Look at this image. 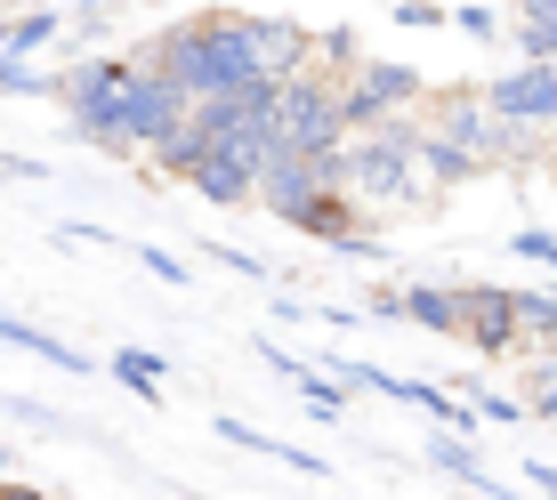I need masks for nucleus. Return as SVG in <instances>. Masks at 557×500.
Masks as SVG:
<instances>
[{"label": "nucleus", "mask_w": 557, "mask_h": 500, "mask_svg": "<svg viewBox=\"0 0 557 500\" xmlns=\"http://www.w3.org/2000/svg\"><path fill=\"white\" fill-rule=\"evenodd\" d=\"M129 82H138V57H89V65H73L65 73V122L82 129L89 146H113V113H122L129 98Z\"/></svg>", "instance_id": "obj_5"}, {"label": "nucleus", "mask_w": 557, "mask_h": 500, "mask_svg": "<svg viewBox=\"0 0 557 500\" xmlns=\"http://www.w3.org/2000/svg\"><path fill=\"white\" fill-rule=\"evenodd\" d=\"M138 266L153 283H186V259H170V250H153V242H138Z\"/></svg>", "instance_id": "obj_25"}, {"label": "nucleus", "mask_w": 557, "mask_h": 500, "mask_svg": "<svg viewBox=\"0 0 557 500\" xmlns=\"http://www.w3.org/2000/svg\"><path fill=\"white\" fill-rule=\"evenodd\" d=\"M9 476H16V452H9V445H0V485H9Z\"/></svg>", "instance_id": "obj_30"}, {"label": "nucleus", "mask_w": 557, "mask_h": 500, "mask_svg": "<svg viewBox=\"0 0 557 500\" xmlns=\"http://www.w3.org/2000/svg\"><path fill=\"white\" fill-rule=\"evenodd\" d=\"M0 57H9V16H0Z\"/></svg>", "instance_id": "obj_32"}, {"label": "nucleus", "mask_w": 557, "mask_h": 500, "mask_svg": "<svg viewBox=\"0 0 557 500\" xmlns=\"http://www.w3.org/2000/svg\"><path fill=\"white\" fill-rule=\"evenodd\" d=\"M396 25H453V9H436V0H396Z\"/></svg>", "instance_id": "obj_26"}, {"label": "nucleus", "mask_w": 557, "mask_h": 500, "mask_svg": "<svg viewBox=\"0 0 557 500\" xmlns=\"http://www.w3.org/2000/svg\"><path fill=\"white\" fill-rule=\"evenodd\" d=\"M460 339H469L476 355L525 348V339H517V291H502V283H460Z\"/></svg>", "instance_id": "obj_9"}, {"label": "nucleus", "mask_w": 557, "mask_h": 500, "mask_svg": "<svg viewBox=\"0 0 557 500\" xmlns=\"http://www.w3.org/2000/svg\"><path fill=\"white\" fill-rule=\"evenodd\" d=\"M323 195H348V186H339V153H292L283 146L275 162H267V178H259V202L275 210V218H299V210L323 202Z\"/></svg>", "instance_id": "obj_7"}, {"label": "nucleus", "mask_w": 557, "mask_h": 500, "mask_svg": "<svg viewBox=\"0 0 557 500\" xmlns=\"http://www.w3.org/2000/svg\"><path fill=\"white\" fill-rule=\"evenodd\" d=\"M542 146H549V170H557V129H549V138H542Z\"/></svg>", "instance_id": "obj_31"}, {"label": "nucleus", "mask_w": 557, "mask_h": 500, "mask_svg": "<svg viewBox=\"0 0 557 500\" xmlns=\"http://www.w3.org/2000/svg\"><path fill=\"white\" fill-rule=\"evenodd\" d=\"M420 178H429V186H460V178H476V162L460 146H445L436 129H420Z\"/></svg>", "instance_id": "obj_17"}, {"label": "nucleus", "mask_w": 557, "mask_h": 500, "mask_svg": "<svg viewBox=\"0 0 557 500\" xmlns=\"http://www.w3.org/2000/svg\"><path fill=\"white\" fill-rule=\"evenodd\" d=\"M113 379H122L138 403H162V379H170V363L153 355V348H113V363H106Z\"/></svg>", "instance_id": "obj_14"}, {"label": "nucleus", "mask_w": 557, "mask_h": 500, "mask_svg": "<svg viewBox=\"0 0 557 500\" xmlns=\"http://www.w3.org/2000/svg\"><path fill=\"white\" fill-rule=\"evenodd\" d=\"M210 259H219L226 275H243V283H267V259H251L243 242H210Z\"/></svg>", "instance_id": "obj_23"}, {"label": "nucleus", "mask_w": 557, "mask_h": 500, "mask_svg": "<svg viewBox=\"0 0 557 500\" xmlns=\"http://www.w3.org/2000/svg\"><path fill=\"white\" fill-rule=\"evenodd\" d=\"M315 65H339V82L363 65V49H356V33L348 25H332V33H315Z\"/></svg>", "instance_id": "obj_20"}, {"label": "nucleus", "mask_w": 557, "mask_h": 500, "mask_svg": "<svg viewBox=\"0 0 557 500\" xmlns=\"http://www.w3.org/2000/svg\"><path fill=\"white\" fill-rule=\"evenodd\" d=\"M195 122V98H186L170 73H153V65H138V82H129V98H122V113H113V153L122 146H146V153H162L178 129Z\"/></svg>", "instance_id": "obj_4"}, {"label": "nucleus", "mask_w": 557, "mask_h": 500, "mask_svg": "<svg viewBox=\"0 0 557 500\" xmlns=\"http://www.w3.org/2000/svg\"><path fill=\"white\" fill-rule=\"evenodd\" d=\"M259 355L267 363H275V372L283 379H292V388L307 396V412H315V420H348V388H339V379L332 372H323V363H299V355H283L275 348V339H259Z\"/></svg>", "instance_id": "obj_10"}, {"label": "nucleus", "mask_w": 557, "mask_h": 500, "mask_svg": "<svg viewBox=\"0 0 557 500\" xmlns=\"http://www.w3.org/2000/svg\"><path fill=\"white\" fill-rule=\"evenodd\" d=\"M469 412H476V420H502V428H517V420H533V412H525L517 396H493V388H476V396H469Z\"/></svg>", "instance_id": "obj_22"}, {"label": "nucleus", "mask_w": 557, "mask_h": 500, "mask_svg": "<svg viewBox=\"0 0 557 500\" xmlns=\"http://www.w3.org/2000/svg\"><path fill=\"white\" fill-rule=\"evenodd\" d=\"M41 89H65L57 73L25 65V57H0V98H41Z\"/></svg>", "instance_id": "obj_19"}, {"label": "nucleus", "mask_w": 557, "mask_h": 500, "mask_svg": "<svg viewBox=\"0 0 557 500\" xmlns=\"http://www.w3.org/2000/svg\"><path fill=\"white\" fill-rule=\"evenodd\" d=\"M0 348H25V355H41V363H57V372H73V379L98 372L82 348H65L57 332H41V323H25V315H9V307H0Z\"/></svg>", "instance_id": "obj_11"}, {"label": "nucleus", "mask_w": 557, "mask_h": 500, "mask_svg": "<svg viewBox=\"0 0 557 500\" xmlns=\"http://www.w3.org/2000/svg\"><path fill=\"white\" fill-rule=\"evenodd\" d=\"M420 129L429 122H388V129H356L339 146L348 202H412L420 195Z\"/></svg>", "instance_id": "obj_2"}, {"label": "nucleus", "mask_w": 557, "mask_h": 500, "mask_svg": "<svg viewBox=\"0 0 557 500\" xmlns=\"http://www.w3.org/2000/svg\"><path fill=\"white\" fill-rule=\"evenodd\" d=\"M405 323H420V332H445V339H460V291H436V283H412V291H405Z\"/></svg>", "instance_id": "obj_15"}, {"label": "nucleus", "mask_w": 557, "mask_h": 500, "mask_svg": "<svg viewBox=\"0 0 557 500\" xmlns=\"http://www.w3.org/2000/svg\"><path fill=\"white\" fill-rule=\"evenodd\" d=\"M219 445H243V452H267V460H283V468H292V476H315V485H323V476H332V468H323V460H315V452H307V445H283V436H259V428H251V420H219Z\"/></svg>", "instance_id": "obj_13"}, {"label": "nucleus", "mask_w": 557, "mask_h": 500, "mask_svg": "<svg viewBox=\"0 0 557 500\" xmlns=\"http://www.w3.org/2000/svg\"><path fill=\"white\" fill-rule=\"evenodd\" d=\"M453 25L469 33V41H502V16H493L485 0H469V9H453Z\"/></svg>", "instance_id": "obj_24"}, {"label": "nucleus", "mask_w": 557, "mask_h": 500, "mask_svg": "<svg viewBox=\"0 0 557 500\" xmlns=\"http://www.w3.org/2000/svg\"><path fill=\"white\" fill-rule=\"evenodd\" d=\"M517 339L542 348V363L557 355V291H517Z\"/></svg>", "instance_id": "obj_16"}, {"label": "nucleus", "mask_w": 557, "mask_h": 500, "mask_svg": "<svg viewBox=\"0 0 557 500\" xmlns=\"http://www.w3.org/2000/svg\"><path fill=\"white\" fill-rule=\"evenodd\" d=\"M0 500H49L41 485H0Z\"/></svg>", "instance_id": "obj_29"}, {"label": "nucleus", "mask_w": 557, "mask_h": 500, "mask_svg": "<svg viewBox=\"0 0 557 500\" xmlns=\"http://www.w3.org/2000/svg\"><path fill=\"white\" fill-rule=\"evenodd\" d=\"M275 138L292 153H339V146H348V113H339V82H332V73H299V82H283Z\"/></svg>", "instance_id": "obj_6"}, {"label": "nucleus", "mask_w": 557, "mask_h": 500, "mask_svg": "<svg viewBox=\"0 0 557 500\" xmlns=\"http://www.w3.org/2000/svg\"><path fill=\"white\" fill-rule=\"evenodd\" d=\"M9 178H41V162H25V153H0V186Z\"/></svg>", "instance_id": "obj_28"}, {"label": "nucleus", "mask_w": 557, "mask_h": 500, "mask_svg": "<svg viewBox=\"0 0 557 500\" xmlns=\"http://www.w3.org/2000/svg\"><path fill=\"white\" fill-rule=\"evenodd\" d=\"M429 98V82H420L412 65H396V57H363V65L339 82V113H348V138L356 129H388V122H412V105Z\"/></svg>", "instance_id": "obj_3"}, {"label": "nucleus", "mask_w": 557, "mask_h": 500, "mask_svg": "<svg viewBox=\"0 0 557 500\" xmlns=\"http://www.w3.org/2000/svg\"><path fill=\"white\" fill-rule=\"evenodd\" d=\"M509 250H517V259H533V266H549V275H557V235H542V226H517V235H509Z\"/></svg>", "instance_id": "obj_21"}, {"label": "nucleus", "mask_w": 557, "mask_h": 500, "mask_svg": "<svg viewBox=\"0 0 557 500\" xmlns=\"http://www.w3.org/2000/svg\"><path fill=\"white\" fill-rule=\"evenodd\" d=\"M485 105L502 122L533 129V138H549L557 129V65H509L502 82H485Z\"/></svg>", "instance_id": "obj_8"}, {"label": "nucleus", "mask_w": 557, "mask_h": 500, "mask_svg": "<svg viewBox=\"0 0 557 500\" xmlns=\"http://www.w3.org/2000/svg\"><path fill=\"white\" fill-rule=\"evenodd\" d=\"M525 485H542V500H557V460H525Z\"/></svg>", "instance_id": "obj_27"}, {"label": "nucleus", "mask_w": 557, "mask_h": 500, "mask_svg": "<svg viewBox=\"0 0 557 500\" xmlns=\"http://www.w3.org/2000/svg\"><path fill=\"white\" fill-rule=\"evenodd\" d=\"M57 33H65V16L57 9H33V16H9V57H41V49H57Z\"/></svg>", "instance_id": "obj_18"}, {"label": "nucleus", "mask_w": 557, "mask_h": 500, "mask_svg": "<svg viewBox=\"0 0 557 500\" xmlns=\"http://www.w3.org/2000/svg\"><path fill=\"white\" fill-rule=\"evenodd\" d=\"M138 65L170 73L195 105L235 98L243 82H267V73H259V41H251V16H195V25H170Z\"/></svg>", "instance_id": "obj_1"}, {"label": "nucleus", "mask_w": 557, "mask_h": 500, "mask_svg": "<svg viewBox=\"0 0 557 500\" xmlns=\"http://www.w3.org/2000/svg\"><path fill=\"white\" fill-rule=\"evenodd\" d=\"M429 468H445L453 485H469V492H485V500H517L509 485H493V468L476 460L469 436H445V428H436V436H429Z\"/></svg>", "instance_id": "obj_12"}]
</instances>
